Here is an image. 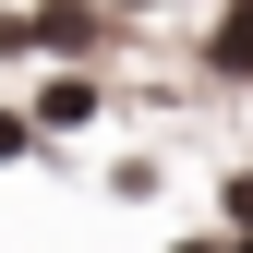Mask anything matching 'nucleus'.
Returning <instances> with one entry per match:
<instances>
[{"label":"nucleus","instance_id":"1","mask_svg":"<svg viewBox=\"0 0 253 253\" xmlns=\"http://www.w3.org/2000/svg\"><path fill=\"white\" fill-rule=\"evenodd\" d=\"M0 48H97V12H84V0H48V12H12V24H0Z\"/></svg>","mask_w":253,"mask_h":253},{"label":"nucleus","instance_id":"4","mask_svg":"<svg viewBox=\"0 0 253 253\" xmlns=\"http://www.w3.org/2000/svg\"><path fill=\"white\" fill-rule=\"evenodd\" d=\"M217 205H229V241L253 229V169H229V193H217Z\"/></svg>","mask_w":253,"mask_h":253},{"label":"nucleus","instance_id":"3","mask_svg":"<svg viewBox=\"0 0 253 253\" xmlns=\"http://www.w3.org/2000/svg\"><path fill=\"white\" fill-rule=\"evenodd\" d=\"M84 121H97V84H84V73H60L48 97H37V133H84Z\"/></svg>","mask_w":253,"mask_h":253},{"label":"nucleus","instance_id":"2","mask_svg":"<svg viewBox=\"0 0 253 253\" xmlns=\"http://www.w3.org/2000/svg\"><path fill=\"white\" fill-rule=\"evenodd\" d=\"M205 73H217V84H253V0H217V24H205Z\"/></svg>","mask_w":253,"mask_h":253},{"label":"nucleus","instance_id":"7","mask_svg":"<svg viewBox=\"0 0 253 253\" xmlns=\"http://www.w3.org/2000/svg\"><path fill=\"white\" fill-rule=\"evenodd\" d=\"M229 253H253V241H229Z\"/></svg>","mask_w":253,"mask_h":253},{"label":"nucleus","instance_id":"5","mask_svg":"<svg viewBox=\"0 0 253 253\" xmlns=\"http://www.w3.org/2000/svg\"><path fill=\"white\" fill-rule=\"evenodd\" d=\"M24 145H37V121H12V109H0V157H24Z\"/></svg>","mask_w":253,"mask_h":253},{"label":"nucleus","instance_id":"6","mask_svg":"<svg viewBox=\"0 0 253 253\" xmlns=\"http://www.w3.org/2000/svg\"><path fill=\"white\" fill-rule=\"evenodd\" d=\"M181 253H217V241H181Z\"/></svg>","mask_w":253,"mask_h":253}]
</instances>
